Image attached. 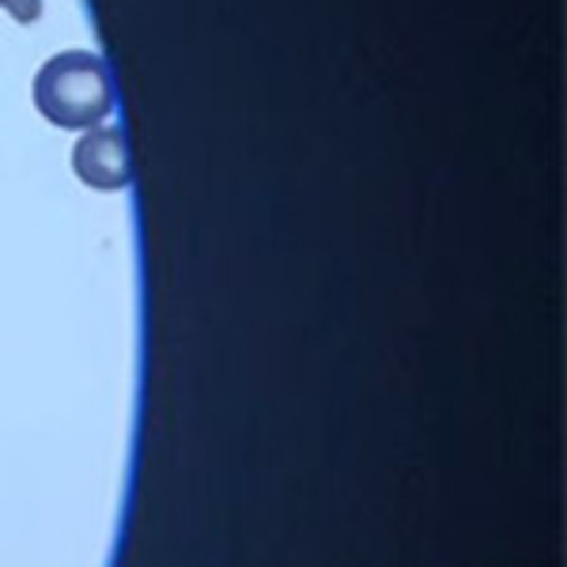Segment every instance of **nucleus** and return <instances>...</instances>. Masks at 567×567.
<instances>
[{"label":"nucleus","mask_w":567,"mask_h":567,"mask_svg":"<svg viewBox=\"0 0 567 567\" xmlns=\"http://www.w3.org/2000/svg\"><path fill=\"white\" fill-rule=\"evenodd\" d=\"M34 106L58 130H95L114 110V80L99 53H53L34 76Z\"/></svg>","instance_id":"obj_1"},{"label":"nucleus","mask_w":567,"mask_h":567,"mask_svg":"<svg viewBox=\"0 0 567 567\" xmlns=\"http://www.w3.org/2000/svg\"><path fill=\"white\" fill-rule=\"evenodd\" d=\"M72 171L76 178L91 189H125L133 182V152H130V136L122 125H95L84 130V136L72 148Z\"/></svg>","instance_id":"obj_2"},{"label":"nucleus","mask_w":567,"mask_h":567,"mask_svg":"<svg viewBox=\"0 0 567 567\" xmlns=\"http://www.w3.org/2000/svg\"><path fill=\"white\" fill-rule=\"evenodd\" d=\"M0 8H4L16 23H34L42 16V0H0Z\"/></svg>","instance_id":"obj_3"}]
</instances>
